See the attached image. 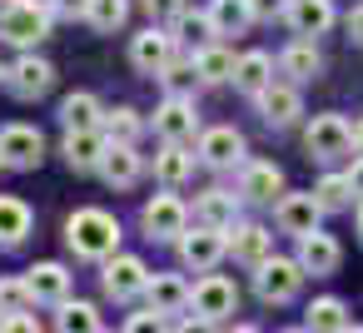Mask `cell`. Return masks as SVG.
Masks as SVG:
<instances>
[{
  "label": "cell",
  "instance_id": "6da1fadb",
  "mask_svg": "<svg viewBox=\"0 0 363 333\" xmlns=\"http://www.w3.org/2000/svg\"><path fill=\"white\" fill-rule=\"evenodd\" d=\"M65 244L75 259H110L120 254V219L105 209H75L65 219Z\"/></svg>",
  "mask_w": 363,
  "mask_h": 333
},
{
  "label": "cell",
  "instance_id": "7a4b0ae2",
  "mask_svg": "<svg viewBox=\"0 0 363 333\" xmlns=\"http://www.w3.org/2000/svg\"><path fill=\"white\" fill-rule=\"evenodd\" d=\"M45 35H50V6L45 0H6V6H0V40L30 50Z\"/></svg>",
  "mask_w": 363,
  "mask_h": 333
},
{
  "label": "cell",
  "instance_id": "3957f363",
  "mask_svg": "<svg viewBox=\"0 0 363 333\" xmlns=\"http://www.w3.org/2000/svg\"><path fill=\"white\" fill-rule=\"evenodd\" d=\"M298 288H303V264L298 259H264L259 269H254V293L264 298V303H289V298H298Z\"/></svg>",
  "mask_w": 363,
  "mask_h": 333
},
{
  "label": "cell",
  "instance_id": "277c9868",
  "mask_svg": "<svg viewBox=\"0 0 363 333\" xmlns=\"http://www.w3.org/2000/svg\"><path fill=\"white\" fill-rule=\"evenodd\" d=\"M303 149L313 159H338L353 149V125L343 115H313V125L303 130Z\"/></svg>",
  "mask_w": 363,
  "mask_h": 333
},
{
  "label": "cell",
  "instance_id": "5b68a950",
  "mask_svg": "<svg viewBox=\"0 0 363 333\" xmlns=\"http://www.w3.org/2000/svg\"><path fill=\"white\" fill-rule=\"evenodd\" d=\"M224 254H229V229H204V224H199L194 234H189V229L179 234V264L194 269V273H209Z\"/></svg>",
  "mask_w": 363,
  "mask_h": 333
},
{
  "label": "cell",
  "instance_id": "8992f818",
  "mask_svg": "<svg viewBox=\"0 0 363 333\" xmlns=\"http://www.w3.org/2000/svg\"><path fill=\"white\" fill-rule=\"evenodd\" d=\"M189 308L199 313V318H229V313H239V283L234 278H224V273H204L199 283H194V293H189Z\"/></svg>",
  "mask_w": 363,
  "mask_h": 333
},
{
  "label": "cell",
  "instance_id": "52a82bcc",
  "mask_svg": "<svg viewBox=\"0 0 363 333\" xmlns=\"http://www.w3.org/2000/svg\"><path fill=\"white\" fill-rule=\"evenodd\" d=\"M45 159V135L35 125H6L0 130V164L6 169H35Z\"/></svg>",
  "mask_w": 363,
  "mask_h": 333
},
{
  "label": "cell",
  "instance_id": "ba28073f",
  "mask_svg": "<svg viewBox=\"0 0 363 333\" xmlns=\"http://www.w3.org/2000/svg\"><path fill=\"white\" fill-rule=\"evenodd\" d=\"M100 283H105V293H110V298H120V303H125V298L145 293L150 269H145V259H135V254H110V259H105Z\"/></svg>",
  "mask_w": 363,
  "mask_h": 333
},
{
  "label": "cell",
  "instance_id": "9c48e42d",
  "mask_svg": "<svg viewBox=\"0 0 363 333\" xmlns=\"http://www.w3.org/2000/svg\"><path fill=\"white\" fill-rule=\"evenodd\" d=\"M50 85H55V65L40 60V55H21V60L6 70V90H11L16 100H40Z\"/></svg>",
  "mask_w": 363,
  "mask_h": 333
},
{
  "label": "cell",
  "instance_id": "30bf717a",
  "mask_svg": "<svg viewBox=\"0 0 363 333\" xmlns=\"http://www.w3.org/2000/svg\"><path fill=\"white\" fill-rule=\"evenodd\" d=\"M140 224L150 239H179L189 229V209L174 199V194H155L145 209H140Z\"/></svg>",
  "mask_w": 363,
  "mask_h": 333
},
{
  "label": "cell",
  "instance_id": "8fae6325",
  "mask_svg": "<svg viewBox=\"0 0 363 333\" xmlns=\"http://www.w3.org/2000/svg\"><path fill=\"white\" fill-rule=\"evenodd\" d=\"M130 60H135V70H145V75H164L169 65H174V35L169 30H140L135 35V45H130Z\"/></svg>",
  "mask_w": 363,
  "mask_h": 333
},
{
  "label": "cell",
  "instance_id": "7c38bea8",
  "mask_svg": "<svg viewBox=\"0 0 363 333\" xmlns=\"http://www.w3.org/2000/svg\"><path fill=\"white\" fill-rule=\"evenodd\" d=\"M155 130L164 135V145H189L199 135V115L184 95H169L160 110H155Z\"/></svg>",
  "mask_w": 363,
  "mask_h": 333
},
{
  "label": "cell",
  "instance_id": "4fadbf2b",
  "mask_svg": "<svg viewBox=\"0 0 363 333\" xmlns=\"http://www.w3.org/2000/svg\"><path fill=\"white\" fill-rule=\"evenodd\" d=\"M105 149H110L105 130H65V140H60V154L70 169H100Z\"/></svg>",
  "mask_w": 363,
  "mask_h": 333
},
{
  "label": "cell",
  "instance_id": "5bb4252c",
  "mask_svg": "<svg viewBox=\"0 0 363 333\" xmlns=\"http://www.w3.org/2000/svg\"><path fill=\"white\" fill-rule=\"evenodd\" d=\"M199 159H204L209 169H234V164L244 159V135L229 130V125L204 130V135H199Z\"/></svg>",
  "mask_w": 363,
  "mask_h": 333
},
{
  "label": "cell",
  "instance_id": "9a60e30c",
  "mask_svg": "<svg viewBox=\"0 0 363 333\" xmlns=\"http://www.w3.org/2000/svg\"><path fill=\"white\" fill-rule=\"evenodd\" d=\"M318 214H323V204H318L313 194H284V199H279V209H274L279 229H284V234H294V239L313 234V229H318Z\"/></svg>",
  "mask_w": 363,
  "mask_h": 333
},
{
  "label": "cell",
  "instance_id": "2e32d148",
  "mask_svg": "<svg viewBox=\"0 0 363 333\" xmlns=\"http://www.w3.org/2000/svg\"><path fill=\"white\" fill-rule=\"evenodd\" d=\"M298 264H303V273L323 278V273H333V269L343 264V249H338V239H333V234L313 229V234H303V239H298Z\"/></svg>",
  "mask_w": 363,
  "mask_h": 333
},
{
  "label": "cell",
  "instance_id": "e0dca14e",
  "mask_svg": "<svg viewBox=\"0 0 363 333\" xmlns=\"http://www.w3.org/2000/svg\"><path fill=\"white\" fill-rule=\"evenodd\" d=\"M229 254L249 269H259L264 259H274V234L264 224H234L229 229Z\"/></svg>",
  "mask_w": 363,
  "mask_h": 333
},
{
  "label": "cell",
  "instance_id": "ac0fdd59",
  "mask_svg": "<svg viewBox=\"0 0 363 333\" xmlns=\"http://www.w3.org/2000/svg\"><path fill=\"white\" fill-rule=\"evenodd\" d=\"M26 288H30L35 303H65L70 298V269L55 264V259H45V264H35L26 273Z\"/></svg>",
  "mask_w": 363,
  "mask_h": 333
},
{
  "label": "cell",
  "instance_id": "d6986e66",
  "mask_svg": "<svg viewBox=\"0 0 363 333\" xmlns=\"http://www.w3.org/2000/svg\"><path fill=\"white\" fill-rule=\"evenodd\" d=\"M189 293H194V288H189L179 273H150V283H145L150 308L164 313V318H169V313H184V308H189Z\"/></svg>",
  "mask_w": 363,
  "mask_h": 333
},
{
  "label": "cell",
  "instance_id": "ffe728a7",
  "mask_svg": "<svg viewBox=\"0 0 363 333\" xmlns=\"http://www.w3.org/2000/svg\"><path fill=\"white\" fill-rule=\"evenodd\" d=\"M284 16H289L294 35H303V40H313V35H323L333 26V6H328V0H289Z\"/></svg>",
  "mask_w": 363,
  "mask_h": 333
},
{
  "label": "cell",
  "instance_id": "44dd1931",
  "mask_svg": "<svg viewBox=\"0 0 363 333\" xmlns=\"http://www.w3.org/2000/svg\"><path fill=\"white\" fill-rule=\"evenodd\" d=\"M259 115L284 130V125H294V120L303 115V100H298L294 85H264V90H259Z\"/></svg>",
  "mask_w": 363,
  "mask_h": 333
},
{
  "label": "cell",
  "instance_id": "7402d4cb",
  "mask_svg": "<svg viewBox=\"0 0 363 333\" xmlns=\"http://www.w3.org/2000/svg\"><path fill=\"white\" fill-rule=\"evenodd\" d=\"M274 194H284V169L259 159V164H244V179H239V199H254V204H269Z\"/></svg>",
  "mask_w": 363,
  "mask_h": 333
},
{
  "label": "cell",
  "instance_id": "603a6c76",
  "mask_svg": "<svg viewBox=\"0 0 363 333\" xmlns=\"http://www.w3.org/2000/svg\"><path fill=\"white\" fill-rule=\"evenodd\" d=\"M194 214H199L204 229H234V219H239V194H234V189H204L199 204H194Z\"/></svg>",
  "mask_w": 363,
  "mask_h": 333
},
{
  "label": "cell",
  "instance_id": "cb8c5ba5",
  "mask_svg": "<svg viewBox=\"0 0 363 333\" xmlns=\"http://www.w3.org/2000/svg\"><path fill=\"white\" fill-rule=\"evenodd\" d=\"M30 204L26 199H16V194H0V249H16V244H26V234H30Z\"/></svg>",
  "mask_w": 363,
  "mask_h": 333
},
{
  "label": "cell",
  "instance_id": "d4e9b609",
  "mask_svg": "<svg viewBox=\"0 0 363 333\" xmlns=\"http://www.w3.org/2000/svg\"><path fill=\"white\" fill-rule=\"evenodd\" d=\"M140 169H145V159L135 154V145H110V149H105V164H100L105 184H115V189H130V184L140 179Z\"/></svg>",
  "mask_w": 363,
  "mask_h": 333
},
{
  "label": "cell",
  "instance_id": "484cf974",
  "mask_svg": "<svg viewBox=\"0 0 363 333\" xmlns=\"http://www.w3.org/2000/svg\"><path fill=\"white\" fill-rule=\"evenodd\" d=\"M100 120H105V110L90 90H75V95L60 100V125L65 130H100Z\"/></svg>",
  "mask_w": 363,
  "mask_h": 333
},
{
  "label": "cell",
  "instance_id": "4316f807",
  "mask_svg": "<svg viewBox=\"0 0 363 333\" xmlns=\"http://www.w3.org/2000/svg\"><path fill=\"white\" fill-rule=\"evenodd\" d=\"M209 21L219 35H244L254 26V11H249V0H209Z\"/></svg>",
  "mask_w": 363,
  "mask_h": 333
},
{
  "label": "cell",
  "instance_id": "83f0119b",
  "mask_svg": "<svg viewBox=\"0 0 363 333\" xmlns=\"http://www.w3.org/2000/svg\"><path fill=\"white\" fill-rule=\"evenodd\" d=\"M269 70H274V60H269L264 50H249V55H239V60H234V85H239V90H249V95H259L264 85H274V75H269Z\"/></svg>",
  "mask_w": 363,
  "mask_h": 333
},
{
  "label": "cell",
  "instance_id": "f1b7e54d",
  "mask_svg": "<svg viewBox=\"0 0 363 333\" xmlns=\"http://www.w3.org/2000/svg\"><path fill=\"white\" fill-rule=\"evenodd\" d=\"M303 328H308V333H343V328H348L343 298H313L308 313H303Z\"/></svg>",
  "mask_w": 363,
  "mask_h": 333
},
{
  "label": "cell",
  "instance_id": "f546056e",
  "mask_svg": "<svg viewBox=\"0 0 363 333\" xmlns=\"http://www.w3.org/2000/svg\"><path fill=\"white\" fill-rule=\"evenodd\" d=\"M284 75H294V80H313L318 70H323V55H318V45L313 40H294L289 50H284Z\"/></svg>",
  "mask_w": 363,
  "mask_h": 333
},
{
  "label": "cell",
  "instance_id": "4dcf8cb0",
  "mask_svg": "<svg viewBox=\"0 0 363 333\" xmlns=\"http://www.w3.org/2000/svg\"><path fill=\"white\" fill-rule=\"evenodd\" d=\"M155 174H160V184H184L189 174H194V154H184V145H164L160 154H155Z\"/></svg>",
  "mask_w": 363,
  "mask_h": 333
},
{
  "label": "cell",
  "instance_id": "1f68e13d",
  "mask_svg": "<svg viewBox=\"0 0 363 333\" xmlns=\"http://www.w3.org/2000/svg\"><path fill=\"white\" fill-rule=\"evenodd\" d=\"M55 328H60V333H100V313H95V303L65 298L60 313H55Z\"/></svg>",
  "mask_w": 363,
  "mask_h": 333
},
{
  "label": "cell",
  "instance_id": "d6a6232c",
  "mask_svg": "<svg viewBox=\"0 0 363 333\" xmlns=\"http://www.w3.org/2000/svg\"><path fill=\"white\" fill-rule=\"evenodd\" d=\"M194 70H199L204 85H224V80H234V55L219 50V45H204V50L194 55Z\"/></svg>",
  "mask_w": 363,
  "mask_h": 333
},
{
  "label": "cell",
  "instance_id": "836d02e7",
  "mask_svg": "<svg viewBox=\"0 0 363 333\" xmlns=\"http://www.w3.org/2000/svg\"><path fill=\"white\" fill-rule=\"evenodd\" d=\"M100 130H105V140H110V145H135L145 125H140V115H135L130 105H120V110H105Z\"/></svg>",
  "mask_w": 363,
  "mask_h": 333
},
{
  "label": "cell",
  "instance_id": "e575fe53",
  "mask_svg": "<svg viewBox=\"0 0 363 333\" xmlns=\"http://www.w3.org/2000/svg\"><path fill=\"white\" fill-rule=\"evenodd\" d=\"M125 16H130L125 0H90V11H85V21H90L95 30H105V35H115V30L125 26Z\"/></svg>",
  "mask_w": 363,
  "mask_h": 333
},
{
  "label": "cell",
  "instance_id": "d590c367",
  "mask_svg": "<svg viewBox=\"0 0 363 333\" xmlns=\"http://www.w3.org/2000/svg\"><path fill=\"white\" fill-rule=\"evenodd\" d=\"M313 199H318L323 209H348V204H353V184H348V174H323L318 189H313Z\"/></svg>",
  "mask_w": 363,
  "mask_h": 333
},
{
  "label": "cell",
  "instance_id": "8d00e7d4",
  "mask_svg": "<svg viewBox=\"0 0 363 333\" xmlns=\"http://www.w3.org/2000/svg\"><path fill=\"white\" fill-rule=\"evenodd\" d=\"M209 35H219V30H214V21H209V11H204V16H179V30H174V40L194 45V55L209 45Z\"/></svg>",
  "mask_w": 363,
  "mask_h": 333
},
{
  "label": "cell",
  "instance_id": "74e56055",
  "mask_svg": "<svg viewBox=\"0 0 363 333\" xmlns=\"http://www.w3.org/2000/svg\"><path fill=\"white\" fill-rule=\"evenodd\" d=\"M35 298H30V288H26V278H0V318H16V313H26Z\"/></svg>",
  "mask_w": 363,
  "mask_h": 333
},
{
  "label": "cell",
  "instance_id": "f35d334b",
  "mask_svg": "<svg viewBox=\"0 0 363 333\" xmlns=\"http://www.w3.org/2000/svg\"><path fill=\"white\" fill-rule=\"evenodd\" d=\"M125 333H169V328H164V313H155V308H140V313H130Z\"/></svg>",
  "mask_w": 363,
  "mask_h": 333
},
{
  "label": "cell",
  "instance_id": "ab89813d",
  "mask_svg": "<svg viewBox=\"0 0 363 333\" xmlns=\"http://www.w3.org/2000/svg\"><path fill=\"white\" fill-rule=\"evenodd\" d=\"M194 75H199V70H194V60H189V65H169V70H164L160 80H164V85H169L174 95H179V90H189V85H194Z\"/></svg>",
  "mask_w": 363,
  "mask_h": 333
},
{
  "label": "cell",
  "instance_id": "60d3db41",
  "mask_svg": "<svg viewBox=\"0 0 363 333\" xmlns=\"http://www.w3.org/2000/svg\"><path fill=\"white\" fill-rule=\"evenodd\" d=\"M0 333H40L35 313H16V318H0Z\"/></svg>",
  "mask_w": 363,
  "mask_h": 333
},
{
  "label": "cell",
  "instance_id": "b9f144b4",
  "mask_svg": "<svg viewBox=\"0 0 363 333\" xmlns=\"http://www.w3.org/2000/svg\"><path fill=\"white\" fill-rule=\"evenodd\" d=\"M174 333H214V318H199V313H194V318H184Z\"/></svg>",
  "mask_w": 363,
  "mask_h": 333
},
{
  "label": "cell",
  "instance_id": "7bdbcfd3",
  "mask_svg": "<svg viewBox=\"0 0 363 333\" xmlns=\"http://www.w3.org/2000/svg\"><path fill=\"white\" fill-rule=\"evenodd\" d=\"M348 40H353V45H363V6H353V11H348Z\"/></svg>",
  "mask_w": 363,
  "mask_h": 333
},
{
  "label": "cell",
  "instance_id": "ee69618b",
  "mask_svg": "<svg viewBox=\"0 0 363 333\" xmlns=\"http://www.w3.org/2000/svg\"><path fill=\"white\" fill-rule=\"evenodd\" d=\"M55 11H60V16H85L90 0H55Z\"/></svg>",
  "mask_w": 363,
  "mask_h": 333
},
{
  "label": "cell",
  "instance_id": "f6af8a7d",
  "mask_svg": "<svg viewBox=\"0 0 363 333\" xmlns=\"http://www.w3.org/2000/svg\"><path fill=\"white\" fill-rule=\"evenodd\" d=\"M145 11L150 16H169V11H179V0H145Z\"/></svg>",
  "mask_w": 363,
  "mask_h": 333
},
{
  "label": "cell",
  "instance_id": "bcb514c9",
  "mask_svg": "<svg viewBox=\"0 0 363 333\" xmlns=\"http://www.w3.org/2000/svg\"><path fill=\"white\" fill-rule=\"evenodd\" d=\"M249 11H254V21H264V16L279 11V0H249Z\"/></svg>",
  "mask_w": 363,
  "mask_h": 333
},
{
  "label": "cell",
  "instance_id": "7dc6e473",
  "mask_svg": "<svg viewBox=\"0 0 363 333\" xmlns=\"http://www.w3.org/2000/svg\"><path fill=\"white\" fill-rule=\"evenodd\" d=\"M348 184H353V194H358V199H363V154H358V164H353V169H348Z\"/></svg>",
  "mask_w": 363,
  "mask_h": 333
},
{
  "label": "cell",
  "instance_id": "c3c4849f",
  "mask_svg": "<svg viewBox=\"0 0 363 333\" xmlns=\"http://www.w3.org/2000/svg\"><path fill=\"white\" fill-rule=\"evenodd\" d=\"M353 149H358V154H363V120H358V125H353Z\"/></svg>",
  "mask_w": 363,
  "mask_h": 333
},
{
  "label": "cell",
  "instance_id": "681fc988",
  "mask_svg": "<svg viewBox=\"0 0 363 333\" xmlns=\"http://www.w3.org/2000/svg\"><path fill=\"white\" fill-rule=\"evenodd\" d=\"M343 333H363V323H348V328H343Z\"/></svg>",
  "mask_w": 363,
  "mask_h": 333
},
{
  "label": "cell",
  "instance_id": "f907efd6",
  "mask_svg": "<svg viewBox=\"0 0 363 333\" xmlns=\"http://www.w3.org/2000/svg\"><path fill=\"white\" fill-rule=\"evenodd\" d=\"M234 333H259V328H249V323H244V328H234Z\"/></svg>",
  "mask_w": 363,
  "mask_h": 333
},
{
  "label": "cell",
  "instance_id": "816d5d0a",
  "mask_svg": "<svg viewBox=\"0 0 363 333\" xmlns=\"http://www.w3.org/2000/svg\"><path fill=\"white\" fill-rule=\"evenodd\" d=\"M358 234H363V204H358Z\"/></svg>",
  "mask_w": 363,
  "mask_h": 333
},
{
  "label": "cell",
  "instance_id": "f5cc1de1",
  "mask_svg": "<svg viewBox=\"0 0 363 333\" xmlns=\"http://www.w3.org/2000/svg\"><path fill=\"white\" fill-rule=\"evenodd\" d=\"M0 85H6V65H0Z\"/></svg>",
  "mask_w": 363,
  "mask_h": 333
},
{
  "label": "cell",
  "instance_id": "db71d44e",
  "mask_svg": "<svg viewBox=\"0 0 363 333\" xmlns=\"http://www.w3.org/2000/svg\"><path fill=\"white\" fill-rule=\"evenodd\" d=\"M289 333H308V328H289Z\"/></svg>",
  "mask_w": 363,
  "mask_h": 333
},
{
  "label": "cell",
  "instance_id": "11a10c76",
  "mask_svg": "<svg viewBox=\"0 0 363 333\" xmlns=\"http://www.w3.org/2000/svg\"><path fill=\"white\" fill-rule=\"evenodd\" d=\"M0 169H6V164H0Z\"/></svg>",
  "mask_w": 363,
  "mask_h": 333
},
{
  "label": "cell",
  "instance_id": "9f6ffc18",
  "mask_svg": "<svg viewBox=\"0 0 363 333\" xmlns=\"http://www.w3.org/2000/svg\"><path fill=\"white\" fill-rule=\"evenodd\" d=\"M100 333H105V328H100Z\"/></svg>",
  "mask_w": 363,
  "mask_h": 333
}]
</instances>
